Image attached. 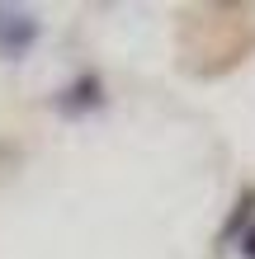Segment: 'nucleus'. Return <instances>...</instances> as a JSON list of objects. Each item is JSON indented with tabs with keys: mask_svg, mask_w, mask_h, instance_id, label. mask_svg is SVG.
<instances>
[{
	"mask_svg": "<svg viewBox=\"0 0 255 259\" xmlns=\"http://www.w3.org/2000/svg\"><path fill=\"white\" fill-rule=\"evenodd\" d=\"M236 250H241V259H255V222H250V231L236 240Z\"/></svg>",
	"mask_w": 255,
	"mask_h": 259,
	"instance_id": "obj_4",
	"label": "nucleus"
},
{
	"mask_svg": "<svg viewBox=\"0 0 255 259\" xmlns=\"http://www.w3.org/2000/svg\"><path fill=\"white\" fill-rule=\"evenodd\" d=\"M250 222H255V189H241L236 193V203H232V217H227V226H222V245H232V240H241L246 231H250Z\"/></svg>",
	"mask_w": 255,
	"mask_h": 259,
	"instance_id": "obj_3",
	"label": "nucleus"
},
{
	"mask_svg": "<svg viewBox=\"0 0 255 259\" xmlns=\"http://www.w3.org/2000/svg\"><path fill=\"white\" fill-rule=\"evenodd\" d=\"M99 99H104V90H99V75H81L76 85H66V90H62L57 109H62V113H85V109H95Z\"/></svg>",
	"mask_w": 255,
	"mask_h": 259,
	"instance_id": "obj_2",
	"label": "nucleus"
},
{
	"mask_svg": "<svg viewBox=\"0 0 255 259\" xmlns=\"http://www.w3.org/2000/svg\"><path fill=\"white\" fill-rule=\"evenodd\" d=\"M38 42V19L28 10L0 5V57H24Z\"/></svg>",
	"mask_w": 255,
	"mask_h": 259,
	"instance_id": "obj_1",
	"label": "nucleus"
}]
</instances>
